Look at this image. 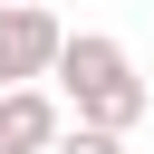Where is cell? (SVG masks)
I'll return each instance as SVG.
<instances>
[{
	"label": "cell",
	"instance_id": "cell-3",
	"mask_svg": "<svg viewBox=\"0 0 154 154\" xmlns=\"http://www.w3.org/2000/svg\"><path fill=\"white\" fill-rule=\"evenodd\" d=\"M58 135H67L58 87H10L0 96V154H58Z\"/></svg>",
	"mask_w": 154,
	"mask_h": 154
},
{
	"label": "cell",
	"instance_id": "cell-1",
	"mask_svg": "<svg viewBox=\"0 0 154 154\" xmlns=\"http://www.w3.org/2000/svg\"><path fill=\"white\" fill-rule=\"evenodd\" d=\"M48 87L67 96V125L135 135V125L154 116V87L135 77V58H125V38H116V29H67V58H58V77H48Z\"/></svg>",
	"mask_w": 154,
	"mask_h": 154
},
{
	"label": "cell",
	"instance_id": "cell-2",
	"mask_svg": "<svg viewBox=\"0 0 154 154\" xmlns=\"http://www.w3.org/2000/svg\"><path fill=\"white\" fill-rule=\"evenodd\" d=\"M58 58H67L58 10L10 0V10H0V96H10V87H48V77H58Z\"/></svg>",
	"mask_w": 154,
	"mask_h": 154
},
{
	"label": "cell",
	"instance_id": "cell-5",
	"mask_svg": "<svg viewBox=\"0 0 154 154\" xmlns=\"http://www.w3.org/2000/svg\"><path fill=\"white\" fill-rule=\"evenodd\" d=\"M0 10H10V0H0Z\"/></svg>",
	"mask_w": 154,
	"mask_h": 154
},
{
	"label": "cell",
	"instance_id": "cell-4",
	"mask_svg": "<svg viewBox=\"0 0 154 154\" xmlns=\"http://www.w3.org/2000/svg\"><path fill=\"white\" fill-rule=\"evenodd\" d=\"M58 154H125V135H106V125H67Z\"/></svg>",
	"mask_w": 154,
	"mask_h": 154
}]
</instances>
